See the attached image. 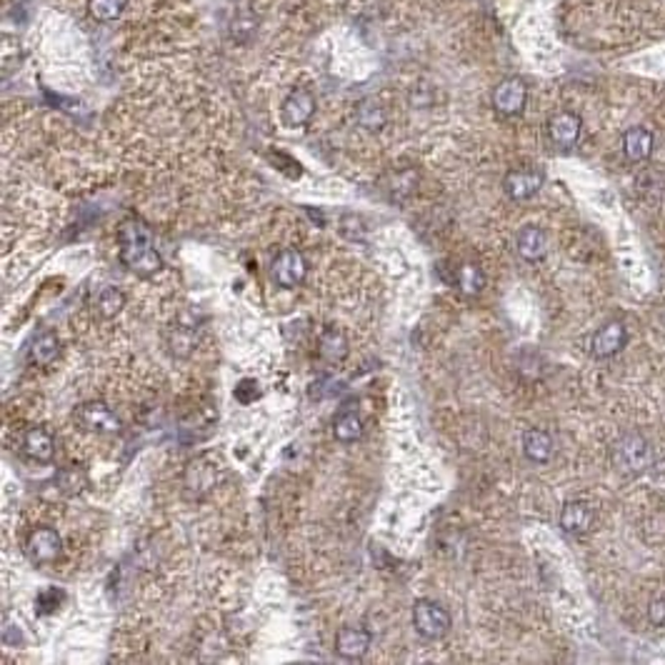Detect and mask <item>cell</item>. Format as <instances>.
<instances>
[{"mask_svg": "<svg viewBox=\"0 0 665 665\" xmlns=\"http://www.w3.org/2000/svg\"><path fill=\"white\" fill-rule=\"evenodd\" d=\"M121 263L140 278L156 275L163 268V258L158 250L153 248V238L148 233V228L138 220H128L121 228Z\"/></svg>", "mask_w": 665, "mask_h": 665, "instance_id": "1", "label": "cell"}, {"mask_svg": "<svg viewBox=\"0 0 665 665\" xmlns=\"http://www.w3.org/2000/svg\"><path fill=\"white\" fill-rule=\"evenodd\" d=\"M610 461L618 468L620 473L638 475L643 471L651 468L653 463V451H651V443L638 436V433H628L613 443L610 448Z\"/></svg>", "mask_w": 665, "mask_h": 665, "instance_id": "2", "label": "cell"}, {"mask_svg": "<svg viewBox=\"0 0 665 665\" xmlns=\"http://www.w3.org/2000/svg\"><path fill=\"white\" fill-rule=\"evenodd\" d=\"M451 613L430 598H418L413 603V628L426 641H440L451 633Z\"/></svg>", "mask_w": 665, "mask_h": 665, "instance_id": "3", "label": "cell"}, {"mask_svg": "<svg viewBox=\"0 0 665 665\" xmlns=\"http://www.w3.org/2000/svg\"><path fill=\"white\" fill-rule=\"evenodd\" d=\"M223 478V468L220 463L213 458H195L185 465V473H183V490L191 498H205L208 493H213L218 483Z\"/></svg>", "mask_w": 665, "mask_h": 665, "instance_id": "4", "label": "cell"}, {"mask_svg": "<svg viewBox=\"0 0 665 665\" xmlns=\"http://www.w3.org/2000/svg\"><path fill=\"white\" fill-rule=\"evenodd\" d=\"M198 338H201V318L193 308H185L166 336L168 350L175 358H191L193 350L198 348Z\"/></svg>", "mask_w": 665, "mask_h": 665, "instance_id": "5", "label": "cell"}, {"mask_svg": "<svg viewBox=\"0 0 665 665\" xmlns=\"http://www.w3.org/2000/svg\"><path fill=\"white\" fill-rule=\"evenodd\" d=\"M308 278V260L301 250H281L271 263V281L278 288H298Z\"/></svg>", "mask_w": 665, "mask_h": 665, "instance_id": "6", "label": "cell"}, {"mask_svg": "<svg viewBox=\"0 0 665 665\" xmlns=\"http://www.w3.org/2000/svg\"><path fill=\"white\" fill-rule=\"evenodd\" d=\"M63 553V538L56 528H35L25 538V555L33 565L56 563Z\"/></svg>", "mask_w": 665, "mask_h": 665, "instance_id": "7", "label": "cell"}, {"mask_svg": "<svg viewBox=\"0 0 665 665\" xmlns=\"http://www.w3.org/2000/svg\"><path fill=\"white\" fill-rule=\"evenodd\" d=\"M493 108L496 113L506 115V118H516L526 111V103H528V85L526 80L520 78H508L503 83H498L496 91H493Z\"/></svg>", "mask_w": 665, "mask_h": 665, "instance_id": "8", "label": "cell"}, {"mask_svg": "<svg viewBox=\"0 0 665 665\" xmlns=\"http://www.w3.org/2000/svg\"><path fill=\"white\" fill-rule=\"evenodd\" d=\"M316 95L310 91H305V88H295L285 95V101L281 105V121L283 125H288V128H303L313 121V115H316Z\"/></svg>", "mask_w": 665, "mask_h": 665, "instance_id": "9", "label": "cell"}, {"mask_svg": "<svg viewBox=\"0 0 665 665\" xmlns=\"http://www.w3.org/2000/svg\"><path fill=\"white\" fill-rule=\"evenodd\" d=\"M76 420L85 430L91 433H101V436H113L121 430V418L115 416L111 408L103 400H88L76 410Z\"/></svg>", "mask_w": 665, "mask_h": 665, "instance_id": "10", "label": "cell"}, {"mask_svg": "<svg viewBox=\"0 0 665 665\" xmlns=\"http://www.w3.org/2000/svg\"><path fill=\"white\" fill-rule=\"evenodd\" d=\"M625 343H628V328L625 323H620V320H608L606 326H600L593 333V340H590V353L600 358V361H606V358H613V355H618L620 350L625 348Z\"/></svg>", "mask_w": 665, "mask_h": 665, "instance_id": "11", "label": "cell"}, {"mask_svg": "<svg viewBox=\"0 0 665 665\" xmlns=\"http://www.w3.org/2000/svg\"><path fill=\"white\" fill-rule=\"evenodd\" d=\"M543 173L541 170L533 168H518L510 170L506 178H503V191L510 201L516 203H523V201H530L533 195H538L543 188Z\"/></svg>", "mask_w": 665, "mask_h": 665, "instance_id": "12", "label": "cell"}, {"mask_svg": "<svg viewBox=\"0 0 665 665\" xmlns=\"http://www.w3.org/2000/svg\"><path fill=\"white\" fill-rule=\"evenodd\" d=\"M596 523V510L586 500H568L561 510V528L568 535H586Z\"/></svg>", "mask_w": 665, "mask_h": 665, "instance_id": "13", "label": "cell"}, {"mask_svg": "<svg viewBox=\"0 0 665 665\" xmlns=\"http://www.w3.org/2000/svg\"><path fill=\"white\" fill-rule=\"evenodd\" d=\"M371 633L361 625H346L336 635V653L346 661H361L371 648Z\"/></svg>", "mask_w": 665, "mask_h": 665, "instance_id": "14", "label": "cell"}, {"mask_svg": "<svg viewBox=\"0 0 665 665\" xmlns=\"http://www.w3.org/2000/svg\"><path fill=\"white\" fill-rule=\"evenodd\" d=\"M21 451L25 458H31L33 463H53L56 458V440L48 433L46 428H28L21 440Z\"/></svg>", "mask_w": 665, "mask_h": 665, "instance_id": "15", "label": "cell"}, {"mask_svg": "<svg viewBox=\"0 0 665 665\" xmlns=\"http://www.w3.org/2000/svg\"><path fill=\"white\" fill-rule=\"evenodd\" d=\"M580 130H583V123L571 111H561V113L551 115L548 121V138L558 148H573L580 138Z\"/></svg>", "mask_w": 665, "mask_h": 665, "instance_id": "16", "label": "cell"}, {"mask_svg": "<svg viewBox=\"0 0 665 665\" xmlns=\"http://www.w3.org/2000/svg\"><path fill=\"white\" fill-rule=\"evenodd\" d=\"M623 153L631 163H645L653 153V133L643 125L628 128L623 133Z\"/></svg>", "mask_w": 665, "mask_h": 665, "instance_id": "17", "label": "cell"}, {"mask_svg": "<svg viewBox=\"0 0 665 665\" xmlns=\"http://www.w3.org/2000/svg\"><path fill=\"white\" fill-rule=\"evenodd\" d=\"M348 353L350 346L343 330H338V328H326L320 333V338H318V355H320V361L330 363V365H338V363L348 358Z\"/></svg>", "mask_w": 665, "mask_h": 665, "instance_id": "18", "label": "cell"}, {"mask_svg": "<svg viewBox=\"0 0 665 665\" xmlns=\"http://www.w3.org/2000/svg\"><path fill=\"white\" fill-rule=\"evenodd\" d=\"M516 248H518V256L528 263H538V260L545 258L548 253V236L545 230L538 226H526L518 233V240H516Z\"/></svg>", "mask_w": 665, "mask_h": 665, "instance_id": "19", "label": "cell"}, {"mask_svg": "<svg viewBox=\"0 0 665 665\" xmlns=\"http://www.w3.org/2000/svg\"><path fill=\"white\" fill-rule=\"evenodd\" d=\"M60 355V340L53 330H46L40 336H35L31 348H28V361L31 365H38V368H46V365H53Z\"/></svg>", "mask_w": 665, "mask_h": 665, "instance_id": "20", "label": "cell"}, {"mask_svg": "<svg viewBox=\"0 0 665 665\" xmlns=\"http://www.w3.org/2000/svg\"><path fill=\"white\" fill-rule=\"evenodd\" d=\"M553 445L551 433H545L541 428H528L523 433V453L526 458L533 463H548L553 458Z\"/></svg>", "mask_w": 665, "mask_h": 665, "instance_id": "21", "label": "cell"}, {"mask_svg": "<svg viewBox=\"0 0 665 665\" xmlns=\"http://www.w3.org/2000/svg\"><path fill=\"white\" fill-rule=\"evenodd\" d=\"M453 285L461 291L463 295L468 298H475V295L483 293L485 288V273L475 265V263H463L455 268V278H453Z\"/></svg>", "mask_w": 665, "mask_h": 665, "instance_id": "22", "label": "cell"}, {"mask_svg": "<svg viewBox=\"0 0 665 665\" xmlns=\"http://www.w3.org/2000/svg\"><path fill=\"white\" fill-rule=\"evenodd\" d=\"M355 121L361 128L371 130V133H378L383 130L385 123H388V113H385L383 103L375 101V98H365V101L358 103L355 108Z\"/></svg>", "mask_w": 665, "mask_h": 665, "instance_id": "23", "label": "cell"}, {"mask_svg": "<svg viewBox=\"0 0 665 665\" xmlns=\"http://www.w3.org/2000/svg\"><path fill=\"white\" fill-rule=\"evenodd\" d=\"M333 436L338 443H358L363 438V418L353 410H343L333 418Z\"/></svg>", "mask_w": 665, "mask_h": 665, "instance_id": "24", "label": "cell"}, {"mask_svg": "<svg viewBox=\"0 0 665 665\" xmlns=\"http://www.w3.org/2000/svg\"><path fill=\"white\" fill-rule=\"evenodd\" d=\"M130 0H88V15L98 23H113L128 8Z\"/></svg>", "mask_w": 665, "mask_h": 665, "instance_id": "25", "label": "cell"}, {"mask_svg": "<svg viewBox=\"0 0 665 665\" xmlns=\"http://www.w3.org/2000/svg\"><path fill=\"white\" fill-rule=\"evenodd\" d=\"M95 313L101 318H115L121 310L125 308V293L123 291H118L113 285H108V288H103L101 293L95 295Z\"/></svg>", "mask_w": 665, "mask_h": 665, "instance_id": "26", "label": "cell"}, {"mask_svg": "<svg viewBox=\"0 0 665 665\" xmlns=\"http://www.w3.org/2000/svg\"><path fill=\"white\" fill-rule=\"evenodd\" d=\"M56 485L66 496H78V493H83V488H88V475L80 468H63V471H58Z\"/></svg>", "mask_w": 665, "mask_h": 665, "instance_id": "27", "label": "cell"}, {"mask_svg": "<svg viewBox=\"0 0 665 665\" xmlns=\"http://www.w3.org/2000/svg\"><path fill=\"white\" fill-rule=\"evenodd\" d=\"M60 600H63V590H58V588H46V590H40L38 598H35V608H38V613L48 616V613L58 610Z\"/></svg>", "mask_w": 665, "mask_h": 665, "instance_id": "28", "label": "cell"}, {"mask_svg": "<svg viewBox=\"0 0 665 665\" xmlns=\"http://www.w3.org/2000/svg\"><path fill=\"white\" fill-rule=\"evenodd\" d=\"M258 395H260V391H258V383H256V381H240V383H238L236 398L240 400V403H253Z\"/></svg>", "mask_w": 665, "mask_h": 665, "instance_id": "29", "label": "cell"}, {"mask_svg": "<svg viewBox=\"0 0 665 665\" xmlns=\"http://www.w3.org/2000/svg\"><path fill=\"white\" fill-rule=\"evenodd\" d=\"M648 618L653 625H665V598H655L648 606Z\"/></svg>", "mask_w": 665, "mask_h": 665, "instance_id": "30", "label": "cell"}]
</instances>
